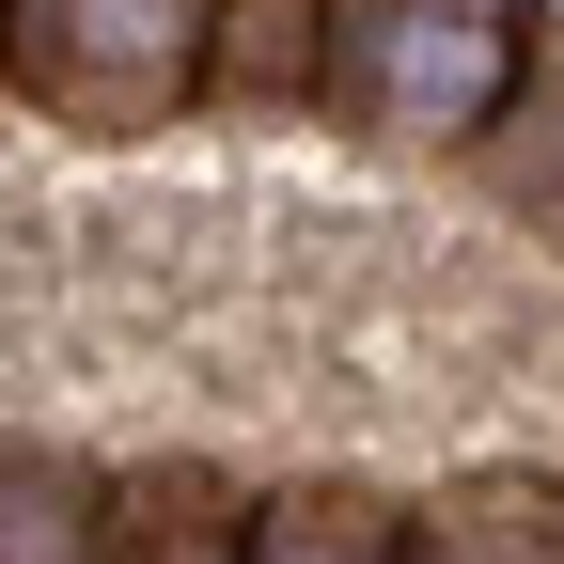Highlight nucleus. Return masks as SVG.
<instances>
[{
	"label": "nucleus",
	"instance_id": "nucleus-1",
	"mask_svg": "<svg viewBox=\"0 0 564 564\" xmlns=\"http://www.w3.org/2000/svg\"><path fill=\"white\" fill-rule=\"evenodd\" d=\"M204 63H220V0H0V79L95 141L173 126Z\"/></svg>",
	"mask_w": 564,
	"mask_h": 564
},
{
	"label": "nucleus",
	"instance_id": "nucleus-2",
	"mask_svg": "<svg viewBox=\"0 0 564 564\" xmlns=\"http://www.w3.org/2000/svg\"><path fill=\"white\" fill-rule=\"evenodd\" d=\"M502 79H518V17L502 0H345L329 110L361 141H486Z\"/></svg>",
	"mask_w": 564,
	"mask_h": 564
},
{
	"label": "nucleus",
	"instance_id": "nucleus-3",
	"mask_svg": "<svg viewBox=\"0 0 564 564\" xmlns=\"http://www.w3.org/2000/svg\"><path fill=\"white\" fill-rule=\"evenodd\" d=\"M408 564H564V486L549 470H470L408 518Z\"/></svg>",
	"mask_w": 564,
	"mask_h": 564
},
{
	"label": "nucleus",
	"instance_id": "nucleus-4",
	"mask_svg": "<svg viewBox=\"0 0 564 564\" xmlns=\"http://www.w3.org/2000/svg\"><path fill=\"white\" fill-rule=\"evenodd\" d=\"M486 188L518 204L533 236H564V32H518V79H502V110H486Z\"/></svg>",
	"mask_w": 564,
	"mask_h": 564
},
{
	"label": "nucleus",
	"instance_id": "nucleus-5",
	"mask_svg": "<svg viewBox=\"0 0 564 564\" xmlns=\"http://www.w3.org/2000/svg\"><path fill=\"white\" fill-rule=\"evenodd\" d=\"M329 47H345V0H220V63H204V95L299 110V95H329Z\"/></svg>",
	"mask_w": 564,
	"mask_h": 564
},
{
	"label": "nucleus",
	"instance_id": "nucleus-6",
	"mask_svg": "<svg viewBox=\"0 0 564 564\" xmlns=\"http://www.w3.org/2000/svg\"><path fill=\"white\" fill-rule=\"evenodd\" d=\"M0 564H110V486L79 455L0 440Z\"/></svg>",
	"mask_w": 564,
	"mask_h": 564
},
{
	"label": "nucleus",
	"instance_id": "nucleus-7",
	"mask_svg": "<svg viewBox=\"0 0 564 564\" xmlns=\"http://www.w3.org/2000/svg\"><path fill=\"white\" fill-rule=\"evenodd\" d=\"M110 564H251V518L204 470H126L110 486Z\"/></svg>",
	"mask_w": 564,
	"mask_h": 564
},
{
	"label": "nucleus",
	"instance_id": "nucleus-8",
	"mask_svg": "<svg viewBox=\"0 0 564 564\" xmlns=\"http://www.w3.org/2000/svg\"><path fill=\"white\" fill-rule=\"evenodd\" d=\"M251 564H408V518L361 486H299V502L251 518Z\"/></svg>",
	"mask_w": 564,
	"mask_h": 564
}]
</instances>
